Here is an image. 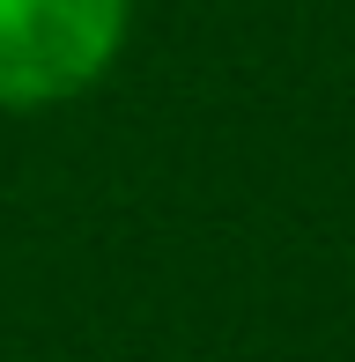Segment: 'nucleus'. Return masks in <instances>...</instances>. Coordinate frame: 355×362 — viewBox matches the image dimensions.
<instances>
[{"instance_id":"f257e3e1","label":"nucleus","mask_w":355,"mask_h":362,"mask_svg":"<svg viewBox=\"0 0 355 362\" xmlns=\"http://www.w3.org/2000/svg\"><path fill=\"white\" fill-rule=\"evenodd\" d=\"M134 0H0V111H45L96 89Z\"/></svg>"}]
</instances>
